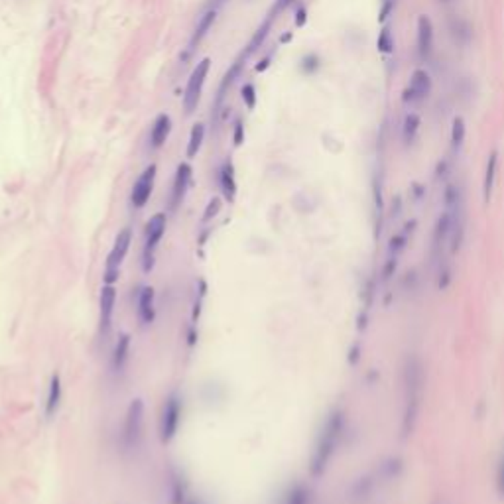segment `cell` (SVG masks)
Segmentation results:
<instances>
[{
  "label": "cell",
  "mask_w": 504,
  "mask_h": 504,
  "mask_svg": "<svg viewBox=\"0 0 504 504\" xmlns=\"http://www.w3.org/2000/svg\"><path fill=\"white\" fill-rule=\"evenodd\" d=\"M426 366L417 355H408L402 366V435L414 434L424 406Z\"/></svg>",
  "instance_id": "cell-1"
},
{
  "label": "cell",
  "mask_w": 504,
  "mask_h": 504,
  "mask_svg": "<svg viewBox=\"0 0 504 504\" xmlns=\"http://www.w3.org/2000/svg\"><path fill=\"white\" fill-rule=\"evenodd\" d=\"M345 427H347L345 412L341 408L331 410L325 417V422H323L319 434H317L315 445H313L312 459H309V473L313 477H322L323 473L329 469L331 461H333L341 442H343Z\"/></svg>",
  "instance_id": "cell-2"
},
{
  "label": "cell",
  "mask_w": 504,
  "mask_h": 504,
  "mask_svg": "<svg viewBox=\"0 0 504 504\" xmlns=\"http://www.w3.org/2000/svg\"><path fill=\"white\" fill-rule=\"evenodd\" d=\"M165 226H168L165 213H156V215L146 223V231H144V252H142V268H144V272H150V270L154 268V252H156L162 236L165 235Z\"/></svg>",
  "instance_id": "cell-3"
},
{
  "label": "cell",
  "mask_w": 504,
  "mask_h": 504,
  "mask_svg": "<svg viewBox=\"0 0 504 504\" xmlns=\"http://www.w3.org/2000/svg\"><path fill=\"white\" fill-rule=\"evenodd\" d=\"M132 244V231L126 226L122 229L116 241L113 244V251L109 252V258H106V266H104V284H114L119 280L121 274V264L126 258V254L131 251Z\"/></svg>",
  "instance_id": "cell-4"
},
{
  "label": "cell",
  "mask_w": 504,
  "mask_h": 504,
  "mask_svg": "<svg viewBox=\"0 0 504 504\" xmlns=\"http://www.w3.org/2000/svg\"><path fill=\"white\" fill-rule=\"evenodd\" d=\"M182 398L175 392L165 398L164 408H162V417H160V439L164 444H170L175 437V434H177L180 424H182Z\"/></svg>",
  "instance_id": "cell-5"
},
{
  "label": "cell",
  "mask_w": 504,
  "mask_h": 504,
  "mask_svg": "<svg viewBox=\"0 0 504 504\" xmlns=\"http://www.w3.org/2000/svg\"><path fill=\"white\" fill-rule=\"evenodd\" d=\"M209 70H211V60H209V57H203V60L195 65L192 77L187 81V87H185V93H183V109H185V114H187V116L195 113V109H197V104H199L201 91H203V85H205Z\"/></svg>",
  "instance_id": "cell-6"
},
{
  "label": "cell",
  "mask_w": 504,
  "mask_h": 504,
  "mask_svg": "<svg viewBox=\"0 0 504 504\" xmlns=\"http://www.w3.org/2000/svg\"><path fill=\"white\" fill-rule=\"evenodd\" d=\"M142 426H144V402L140 398H134L126 410V420H124V429H122V442L126 447H134L138 444Z\"/></svg>",
  "instance_id": "cell-7"
},
{
  "label": "cell",
  "mask_w": 504,
  "mask_h": 504,
  "mask_svg": "<svg viewBox=\"0 0 504 504\" xmlns=\"http://www.w3.org/2000/svg\"><path fill=\"white\" fill-rule=\"evenodd\" d=\"M156 172H158L156 164H150L148 168L140 174L136 183L132 185V192H131L132 207L142 209L146 203H148L150 195H152V190H154V182H156Z\"/></svg>",
  "instance_id": "cell-8"
},
{
  "label": "cell",
  "mask_w": 504,
  "mask_h": 504,
  "mask_svg": "<svg viewBox=\"0 0 504 504\" xmlns=\"http://www.w3.org/2000/svg\"><path fill=\"white\" fill-rule=\"evenodd\" d=\"M432 91V79L424 70H416L410 77V83L402 93V101L406 104L422 103Z\"/></svg>",
  "instance_id": "cell-9"
},
{
  "label": "cell",
  "mask_w": 504,
  "mask_h": 504,
  "mask_svg": "<svg viewBox=\"0 0 504 504\" xmlns=\"http://www.w3.org/2000/svg\"><path fill=\"white\" fill-rule=\"evenodd\" d=\"M192 165L187 164V162L177 165L174 185H172V197H170V207L174 209V211L182 205L183 197H185V193H187V187H190V183H192Z\"/></svg>",
  "instance_id": "cell-10"
},
{
  "label": "cell",
  "mask_w": 504,
  "mask_h": 504,
  "mask_svg": "<svg viewBox=\"0 0 504 504\" xmlns=\"http://www.w3.org/2000/svg\"><path fill=\"white\" fill-rule=\"evenodd\" d=\"M417 55L420 60H427L434 50V24L427 16L417 18Z\"/></svg>",
  "instance_id": "cell-11"
},
{
  "label": "cell",
  "mask_w": 504,
  "mask_h": 504,
  "mask_svg": "<svg viewBox=\"0 0 504 504\" xmlns=\"http://www.w3.org/2000/svg\"><path fill=\"white\" fill-rule=\"evenodd\" d=\"M99 305H101V329L106 333V331L111 329L114 305H116V290H114V284H104L103 290H101V297H99Z\"/></svg>",
  "instance_id": "cell-12"
},
{
  "label": "cell",
  "mask_w": 504,
  "mask_h": 504,
  "mask_svg": "<svg viewBox=\"0 0 504 504\" xmlns=\"http://www.w3.org/2000/svg\"><path fill=\"white\" fill-rule=\"evenodd\" d=\"M138 317L144 325H150L156 317V304H154V287L142 286L138 292Z\"/></svg>",
  "instance_id": "cell-13"
},
{
  "label": "cell",
  "mask_w": 504,
  "mask_h": 504,
  "mask_svg": "<svg viewBox=\"0 0 504 504\" xmlns=\"http://www.w3.org/2000/svg\"><path fill=\"white\" fill-rule=\"evenodd\" d=\"M170 131H172L170 114H158L156 121L152 124V131H150V146H152V150H160L164 146L165 140L170 136Z\"/></svg>",
  "instance_id": "cell-14"
},
{
  "label": "cell",
  "mask_w": 504,
  "mask_h": 504,
  "mask_svg": "<svg viewBox=\"0 0 504 504\" xmlns=\"http://www.w3.org/2000/svg\"><path fill=\"white\" fill-rule=\"evenodd\" d=\"M217 12L219 9H215V6H209L203 14H201L199 22H197V26H195V32H193L192 40H190V52H193L197 45L203 42V38L209 34V30L213 28V24H215V20H217Z\"/></svg>",
  "instance_id": "cell-15"
},
{
  "label": "cell",
  "mask_w": 504,
  "mask_h": 504,
  "mask_svg": "<svg viewBox=\"0 0 504 504\" xmlns=\"http://www.w3.org/2000/svg\"><path fill=\"white\" fill-rule=\"evenodd\" d=\"M414 229H416V221L406 223V225H404V229H402V231H398V233H396V235L392 236L390 241H388L386 254H388L390 258H400V254L406 251V246H408L410 236H412V233H414Z\"/></svg>",
  "instance_id": "cell-16"
},
{
  "label": "cell",
  "mask_w": 504,
  "mask_h": 504,
  "mask_svg": "<svg viewBox=\"0 0 504 504\" xmlns=\"http://www.w3.org/2000/svg\"><path fill=\"white\" fill-rule=\"evenodd\" d=\"M219 185H221V192L223 197L226 201H235L236 195V180H235V165L231 160H226L225 164L221 165V172H219Z\"/></svg>",
  "instance_id": "cell-17"
},
{
  "label": "cell",
  "mask_w": 504,
  "mask_h": 504,
  "mask_svg": "<svg viewBox=\"0 0 504 504\" xmlns=\"http://www.w3.org/2000/svg\"><path fill=\"white\" fill-rule=\"evenodd\" d=\"M272 22H274V18L266 16V20L262 22L261 26H258V30H256V32H254V35L251 38V42H248V45H246V50H243V53H241L236 60H241L244 63V61L251 57L252 53L256 52V50H258V48H261V45L266 42L270 30H272Z\"/></svg>",
  "instance_id": "cell-18"
},
{
  "label": "cell",
  "mask_w": 504,
  "mask_h": 504,
  "mask_svg": "<svg viewBox=\"0 0 504 504\" xmlns=\"http://www.w3.org/2000/svg\"><path fill=\"white\" fill-rule=\"evenodd\" d=\"M61 396H63V388H61L60 374H53L50 380V388H48V398H45V416L52 417L61 404Z\"/></svg>",
  "instance_id": "cell-19"
},
{
  "label": "cell",
  "mask_w": 504,
  "mask_h": 504,
  "mask_svg": "<svg viewBox=\"0 0 504 504\" xmlns=\"http://www.w3.org/2000/svg\"><path fill=\"white\" fill-rule=\"evenodd\" d=\"M496 172H498V152H491L485 168V177H483V199L488 201L493 195V187L496 182Z\"/></svg>",
  "instance_id": "cell-20"
},
{
  "label": "cell",
  "mask_w": 504,
  "mask_h": 504,
  "mask_svg": "<svg viewBox=\"0 0 504 504\" xmlns=\"http://www.w3.org/2000/svg\"><path fill=\"white\" fill-rule=\"evenodd\" d=\"M128 355H131V335L128 333H122L116 345H114L113 353V368L116 373H121L122 368L128 363Z\"/></svg>",
  "instance_id": "cell-21"
},
{
  "label": "cell",
  "mask_w": 504,
  "mask_h": 504,
  "mask_svg": "<svg viewBox=\"0 0 504 504\" xmlns=\"http://www.w3.org/2000/svg\"><path fill=\"white\" fill-rule=\"evenodd\" d=\"M435 266V284H437V290L439 292H445L447 287L451 286L453 282V264L451 261L444 256L442 261H437L434 264Z\"/></svg>",
  "instance_id": "cell-22"
},
{
  "label": "cell",
  "mask_w": 504,
  "mask_h": 504,
  "mask_svg": "<svg viewBox=\"0 0 504 504\" xmlns=\"http://www.w3.org/2000/svg\"><path fill=\"white\" fill-rule=\"evenodd\" d=\"M280 504H312V491L304 483H296L287 488Z\"/></svg>",
  "instance_id": "cell-23"
},
{
  "label": "cell",
  "mask_w": 504,
  "mask_h": 504,
  "mask_svg": "<svg viewBox=\"0 0 504 504\" xmlns=\"http://www.w3.org/2000/svg\"><path fill=\"white\" fill-rule=\"evenodd\" d=\"M449 32H451L453 40H455L457 44H467V42H469L471 28L465 20L453 16L451 20H449Z\"/></svg>",
  "instance_id": "cell-24"
},
{
  "label": "cell",
  "mask_w": 504,
  "mask_h": 504,
  "mask_svg": "<svg viewBox=\"0 0 504 504\" xmlns=\"http://www.w3.org/2000/svg\"><path fill=\"white\" fill-rule=\"evenodd\" d=\"M417 132H420V116L414 113H410L404 119V126H402V140H404V146L414 144Z\"/></svg>",
  "instance_id": "cell-25"
},
{
  "label": "cell",
  "mask_w": 504,
  "mask_h": 504,
  "mask_svg": "<svg viewBox=\"0 0 504 504\" xmlns=\"http://www.w3.org/2000/svg\"><path fill=\"white\" fill-rule=\"evenodd\" d=\"M203 138H205V124H201V122L193 124L192 134H190V142H187V150H185L187 158L197 156L201 144H203Z\"/></svg>",
  "instance_id": "cell-26"
},
{
  "label": "cell",
  "mask_w": 504,
  "mask_h": 504,
  "mask_svg": "<svg viewBox=\"0 0 504 504\" xmlns=\"http://www.w3.org/2000/svg\"><path fill=\"white\" fill-rule=\"evenodd\" d=\"M444 205H445V209L463 207V192H461L459 185H455V183H449V185L445 187Z\"/></svg>",
  "instance_id": "cell-27"
},
{
  "label": "cell",
  "mask_w": 504,
  "mask_h": 504,
  "mask_svg": "<svg viewBox=\"0 0 504 504\" xmlns=\"http://www.w3.org/2000/svg\"><path fill=\"white\" fill-rule=\"evenodd\" d=\"M495 491L498 500L504 503V447L498 453V459H496V469H495Z\"/></svg>",
  "instance_id": "cell-28"
},
{
  "label": "cell",
  "mask_w": 504,
  "mask_h": 504,
  "mask_svg": "<svg viewBox=\"0 0 504 504\" xmlns=\"http://www.w3.org/2000/svg\"><path fill=\"white\" fill-rule=\"evenodd\" d=\"M185 495H187V487L182 475L174 473L172 475V504H183L185 503Z\"/></svg>",
  "instance_id": "cell-29"
},
{
  "label": "cell",
  "mask_w": 504,
  "mask_h": 504,
  "mask_svg": "<svg viewBox=\"0 0 504 504\" xmlns=\"http://www.w3.org/2000/svg\"><path fill=\"white\" fill-rule=\"evenodd\" d=\"M319 67H322V60H319L315 53H307V55H304L302 61H300V70H302V73H305V75L317 73Z\"/></svg>",
  "instance_id": "cell-30"
},
{
  "label": "cell",
  "mask_w": 504,
  "mask_h": 504,
  "mask_svg": "<svg viewBox=\"0 0 504 504\" xmlns=\"http://www.w3.org/2000/svg\"><path fill=\"white\" fill-rule=\"evenodd\" d=\"M463 140H465V121H463L461 116H457V119L453 121V126H451L453 148L459 150L461 144H463Z\"/></svg>",
  "instance_id": "cell-31"
},
{
  "label": "cell",
  "mask_w": 504,
  "mask_h": 504,
  "mask_svg": "<svg viewBox=\"0 0 504 504\" xmlns=\"http://www.w3.org/2000/svg\"><path fill=\"white\" fill-rule=\"evenodd\" d=\"M376 45H378V50H380L383 53H392V52H394V38H392L390 30H388V28H384L383 32L378 34Z\"/></svg>",
  "instance_id": "cell-32"
},
{
  "label": "cell",
  "mask_w": 504,
  "mask_h": 504,
  "mask_svg": "<svg viewBox=\"0 0 504 504\" xmlns=\"http://www.w3.org/2000/svg\"><path fill=\"white\" fill-rule=\"evenodd\" d=\"M241 97H243V101L248 111H252V109L256 106V87H254L252 83H244L243 89H241Z\"/></svg>",
  "instance_id": "cell-33"
},
{
  "label": "cell",
  "mask_w": 504,
  "mask_h": 504,
  "mask_svg": "<svg viewBox=\"0 0 504 504\" xmlns=\"http://www.w3.org/2000/svg\"><path fill=\"white\" fill-rule=\"evenodd\" d=\"M396 268H398V258H386V262H384L383 266V272H380V282L383 284H388L392 280V276L396 274Z\"/></svg>",
  "instance_id": "cell-34"
},
{
  "label": "cell",
  "mask_w": 504,
  "mask_h": 504,
  "mask_svg": "<svg viewBox=\"0 0 504 504\" xmlns=\"http://www.w3.org/2000/svg\"><path fill=\"white\" fill-rule=\"evenodd\" d=\"M219 211H221V199H219V197H213V199L209 201L205 213H203V223H209L211 219L217 217Z\"/></svg>",
  "instance_id": "cell-35"
},
{
  "label": "cell",
  "mask_w": 504,
  "mask_h": 504,
  "mask_svg": "<svg viewBox=\"0 0 504 504\" xmlns=\"http://www.w3.org/2000/svg\"><path fill=\"white\" fill-rule=\"evenodd\" d=\"M292 2H294V0H276V2L272 4V9H270L268 16H270V18H274V20H276V18H278L280 14H282V12L286 10L287 6L292 4Z\"/></svg>",
  "instance_id": "cell-36"
},
{
  "label": "cell",
  "mask_w": 504,
  "mask_h": 504,
  "mask_svg": "<svg viewBox=\"0 0 504 504\" xmlns=\"http://www.w3.org/2000/svg\"><path fill=\"white\" fill-rule=\"evenodd\" d=\"M233 142H235V146H241L244 142V124L241 119H236L235 121V131H233Z\"/></svg>",
  "instance_id": "cell-37"
},
{
  "label": "cell",
  "mask_w": 504,
  "mask_h": 504,
  "mask_svg": "<svg viewBox=\"0 0 504 504\" xmlns=\"http://www.w3.org/2000/svg\"><path fill=\"white\" fill-rule=\"evenodd\" d=\"M394 6H396V0H383V9H380V22H384L386 18L390 16Z\"/></svg>",
  "instance_id": "cell-38"
},
{
  "label": "cell",
  "mask_w": 504,
  "mask_h": 504,
  "mask_svg": "<svg viewBox=\"0 0 504 504\" xmlns=\"http://www.w3.org/2000/svg\"><path fill=\"white\" fill-rule=\"evenodd\" d=\"M305 22H307V10L302 6V9H297V12H296V26L302 28Z\"/></svg>",
  "instance_id": "cell-39"
},
{
  "label": "cell",
  "mask_w": 504,
  "mask_h": 504,
  "mask_svg": "<svg viewBox=\"0 0 504 504\" xmlns=\"http://www.w3.org/2000/svg\"><path fill=\"white\" fill-rule=\"evenodd\" d=\"M270 60H272V53H270V55H266L264 60H261V63H258V65H256L254 70L258 71V73H262V71H266L270 67Z\"/></svg>",
  "instance_id": "cell-40"
},
{
  "label": "cell",
  "mask_w": 504,
  "mask_h": 504,
  "mask_svg": "<svg viewBox=\"0 0 504 504\" xmlns=\"http://www.w3.org/2000/svg\"><path fill=\"white\" fill-rule=\"evenodd\" d=\"M292 38V34H286V35H282V42H287Z\"/></svg>",
  "instance_id": "cell-41"
},
{
  "label": "cell",
  "mask_w": 504,
  "mask_h": 504,
  "mask_svg": "<svg viewBox=\"0 0 504 504\" xmlns=\"http://www.w3.org/2000/svg\"><path fill=\"white\" fill-rule=\"evenodd\" d=\"M434 504H444V503H442V500H437V503H434Z\"/></svg>",
  "instance_id": "cell-42"
},
{
  "label": "cell",
  "mask_w": 504,
  "mask_h": 504,
  "mask_svg": "<svg viewBox=\"0 0 504 504\" xmlns=\"http://www.w3.org/2000/svg\"><path fill=\"white\" fill-rule=\"evenodd\" d=\"M185 504H197V503H185Z\"/></svg>",
  "instance_id": "cell-43"
}]
</instances>
